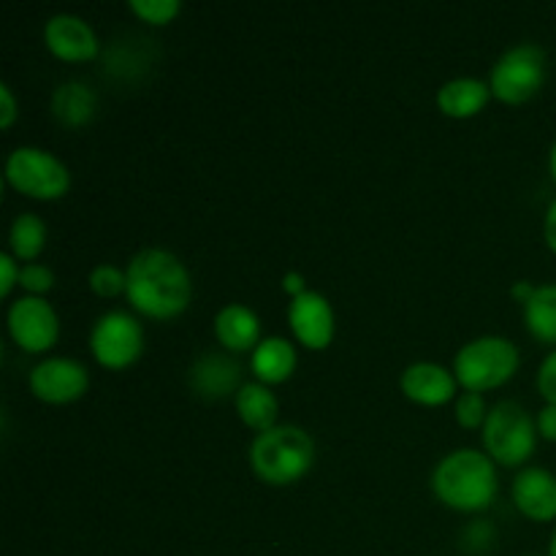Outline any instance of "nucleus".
I'll use <instances>...</instances> for the list:
<instances>
[{"label": "nucleus", "instance_id": "nucleus-6", "mask_svg": "<svg viewBox=\"0 0 556 556\" xmlns=\"http://www.w3.org/2000/svg\"><path fill=\"white\" fill-rule=\"evenodd\" d=\"M5 179L33 199H60L68 190V166L41 147H16L5 157Z\"/></svg>", "mask_w": 556, "mask_h": 556}, {"label": "nucleus", "instance_id": "nucleus-11", "mask_svg": "<svg viewBox=\"0 0 556 556\" xmlns=\"http://www.w3.org/2000/svg\"><path fill=\"white\" fill-rule=\"evenodd\" d=\"M288 320L299 340L313 351H320L334 337V309H331L329 299L318 291H304L291 299L288 307Z\"/></svg>", "mask_w": 556, "mask_h": 556}, {"label": "nucleus", "instance_id": "nucleus-3", "mask_svg": "<svg viewBox=\"0 0 556 556\" xmlns=\"http://www.w3.org/2000/svg\"><path fill=\"white\" fill-rule=\"evenodd\" d=\"M313 438L293 424H277L266 432H258L250 445V465L255 476L275 486L299 481L313 467Z\"/></svg>", "mask_w": 556, "mask_h": 556}, {"label": "nucleus", "instance_id": "nucleus-32", "mask_svg": "<svg viewBox=\"0 0 556 556\" xmlns=\"http://www.w3.org/2000/svg\"><path fill=\"white\" fill-rule=\"evenodd\" d=\"M543 233H546V244L556 253V199L548 204L546 220H543Z\"/></svg>", "mask_w": 556, "mask_h": 556}, {"label": "nucleus", "instance_id": "nucleus-24", "mask_svg": "<svg viewBox=\"0 0 556 556\" xmlns=\"http://www.w3.org/2000/svg\"><path fill=\"white\" fill-rule=\"evenodd\" d=\"M486 416L489 410L481 391H462V394L456 396V421H459L462 427H478V424L486 421Z\"/></svg>", "mask_w": 556, "mask_h": 556}, {"label": "nucleus", "instance_id": "nucleus-36", "mask_svg": "<svg viewBox=\"0 0 556 556\" xmlns=\"http://www.w3.org/2000/svg\"><path fill=\"white\" fill-rule=\"evenodd\" d=\"M548 556H556V530L552 535V543H548Z\"/></svg>", "mask_w": 556, "mask_h": 556}, {"label": "nucleus", "instance_id": "nucleus-33", "mask_svg": "<svg viewBox=\"0 0 556 556\" xmlns=\"http://www.w3.org/2000/svg\"><path fill=\"white\" fill-rule=\"evenodd\" d=\"M282 288H286L288 293H293V296L307 291V288H304V277L299 275V271H288V275L282 277Z\"/></svg>", "mask_w": 556, "mask_h": 556}, {"label": "nucleus", "instance_id": "nucleus-8", "mask_svg": "<svg viewBox=\"0 0 556 556\" xmlns=\"http://www.w3.org/2000/svg\"><path fill=\"white\" fill-rule=\"evenodd\" d=\"M92 356L109 369H123L141 356L144 331L141 324L125 309H109L96 320L90 331Z\"/></svg>", "mask_w": 556, "mask_h": 556}, {"label": "nucleus", "instance_id": "nucleus-28", "mask_svg": "<svg viewBox=\"0 0 556 556\" xmlns=\"http://www.w3.org/2000/svg\"><path fill=\"white\" fill-rule=\"evenodd\" d=\"M0 271H3V277H0V293H3V296H9L11 288L20 282V269H16L14 255L0 253Z\"/></svg>", "mask_w": 556, "mask_h": 556}, {"label": "nucleus", "instance_id": "nucleus-18", "mask_svg": "<svg viewBox=\"0 0 556 556\" xmlns=\"http://www.w3.org/2000/svg\"><path fill=\"white\" fill-rule=\"evenodd\" d=\"M98 109V96L92 87H87L85 81H63V85L54 87L52 92V112L68 128H79V125L90 123L92 114Z\"/></svg>", "mask_w": 556, "mask_h": 556}, {"label": "nucleus", "instance_id": "nucleus-7", "mask_svg": "<svg viewBox=\"0 0 556 556\" xmlns=\"http://www.w3.org/2000/svg\"><path fill=\"white\" fill-rule=\"evenodd\" d=\"M543 81H546V52L538 43H516L500 54L489 87L500 101L521 103L535 96Z\"/></svg>", "mask_w": 556, "mask_h": 556}, {"label": "nucleus", "instance_id": "nucleus-12", "mask_svg": "<svg viewBox=\"0 0 556 556\" xmlns=\"http://www.w3.org/2000/svg\"><path fill=\"white\" fill-rule=\"evenodd\" d=\"M242 380V367H239L237 358L226 356V353H201L193 362V367L188 369V383L204 400H220L228 396L231 391H239Z\"/></svg>", "mask_w": 556, "mask_h": 556}, {"label": "nucleus", "instance_id": "nucleus-25", "mask_svg": "<svg viewBox=\"0 0 556 556\" xmlns=\"http://www.w3.org/2000/svg\"><path fill=\"white\" fill-rule=\"evenodd\" d=\"M125 286H128V277L117 266L98 264L90 271V288L96 293H101V296H117L119 291H125Z\"/></svg>", "mask_w": 556, "mask_h": 556}, {"label": "nucleus", "instance_id": "nucleus-20", "mask_svg": "<svg viewBox=\"0 0 556 556\" xmlns=\"http://www.w3.org/2000/svg\"><path fill=\"white\" fill-rule=\"evenodd\" d=\"M492 87L472 76H462V79L445 81L438 90V106L443 109L448 117H470V114L481 112L486 106Z\"/></svg>", "mask_w": 556, "mask_h": 556}, {"label": "nucleus", "instance_id": "nucleus-14", "mask_svg": "<svg viewBox=\"0 0 556 556\" xmlns=\"http://www.w3.org/2000/svg\"><path fill=\"white\" fill-rule=\"evenodd\" d=\"M514 503L535 521L556 519V476L546 467H525L514 478Z\"/></svg>", "mask_w": 556, "mask_h": 556}, {"label": "nucleus", "instance_id": "nucleus-34", "mask_svg": "<svg viewBox=\"0 0 556 556\" xmlns=\"http://www.w3.org/2000/svg\"><path fill=\"white\" fill-rule=\"evenodd\" d=\"M532 291H535V286H532V282H527V280H521V282H516L514 291H510V293H514L516 299H521V304H525L527 299L532 296Z\"/></svg>", "mask_w": 556, "mask_h": 556}, {"label": "nucleus", "instance_id": "nucleus-13", "mask_svg": "<svg viewBox=\"0 0 556 556\" xmlns=\"http://www.w3.org/2000/svg\"><path fill=\"white\" fill-rule=\"evenodd\" d=\"M43 41L63 60H92L101 49L96 30L76 14H54L43 25Z\"/></svg>", "mask_w": 556, "mask_h": 556}, {"label": "nucleus", "instance_id": "nucleus-19", "mask_svg": "<svg viewBox=\"0 0 556 556\" xmlns=\"http://www.w3.org/2000/svg\"><path fill=\"white\" fill-rule=\"evenodd\" d=\"M237 413L255 432H266V429L277 427L280 402H277L275 391L269 386L261 383V380H250L237 391Z\"/></svg>", "mask_w": 556, "mask_h": 556}, {"label": "nucleus", "instance_id": "nucleus-21", "mask_svg": "<svg viewBox=\"0 0 556 556\" xmlns=\"http://www.w3.org/2000/svg\"><path fill=\"white\" fill-rule=\"evenodd\" d=\"M525 324L541 342H556V282L535 286L525 302Z\"/></svg>", "mask_w": 556, "mask_h": 556}, {"label": "nucleus", "instance_id": "nucleus-23", "mask_svg": "<svg viewBox=\"0 0 556 556\" xmlns=\"http://www.w3.org/2000/svg\"><path fill=\"white\" fill-rule=\"evenodd\" d=\"M130 9L141 16L144 22H152V25H166L174 16L179 14L182 3L179 0H130Z\"/></svg>", "mask_w": 556, "mask_h": 556}, {"label": "nucleus", "instance_id": "nucleus-30", "mask_svg": "<svg viewBox=\"0 0 556 556\" xmlns=\"http://www.w3.org/2000/svg\"><path fill=\"white\" fill-rule=\"evenodd\" d=\"M0 101H3V109H0V125H3V128H9L16 117V101H14V96H11V87L5 85V81L0 85Z\"/></svg>", "mask_w": 556, "mask_h": 556}, {"label": "nucleus", "instance_id": "nucleus-26", "mask_svg": "<svg viewBox=\"0 0 556 556\" xmlns=\"http://www.w3.org/2000/svg\"><path fill=\"white\" fill-rule=\"evenodd\" d=\"M20 286L27 288L33 296H38V293L49 291L54 286L52 269H47L43 264H25L20 269Z\"/></svg>", "mask_w": 556, "mask_h": 556}, {"label": "nucleus", "instance_id": "nucleus-27", "mask_svg": "<svg viewBox=\"0 0 556 556\" xmlns=\"http://www.w3.org/2000/svg\"><path fill=\"white\" fill-rule=\"evenodd\" d=\"M538 391H541L548 405H556V348L538 367Z\"/></svg>", "mask_w": 556, "mask_h": 556}, {"label": "nucleus", "instance_id": "nucleus-16", "mask_svg": "<svg viewBox=\"0 0 556 556\" xmlns=\"http://www.w3.org/2000/svg\"><path fill=\"white\" fill-rule=\"evenodd\" d=\"M215 334L228 351H248L261 342V318L244 304H226L215 315Z\"/></svg>", "mask_w": 556, "mask_h": 556}, {"label": "nucleus", "instance_id": "nucleus-22", "mask_svg": "<svg viewBox=\"0 0 556 556\" xmlns=\"http://www.w3.org/2000/svg\"><path fill=\"white\" fill-rule=\"evenodd\" d=\"M11 250H14L16 258L22 261H33L47 244V226L38 215L33 212H22V215L14 217L11 223Z\"/></svg>", "mask_w": 556, "mask_h": 556}, {"label": "nucleus", "instance_id": "nucleus-4", "mask_svg": "<svg viewBox=\"0 0 556 556\" xmlns=\"http://www.w3.org/2000/svg\"><path fill=\"white\" fill-rule=\"evenodd\" d=\"M519 367V348L497 334L470 340L454 356V375L467 391H486L505 383Z\"/></svg>", "mask_w": 556, "mask_h": 556}, {"label": "nucleus", "instance_id": "nucleus-2", "mask_svg": "<svg viewBox=\"0 0 556 556\" xmlns=\"http://www.w3.org/2000/svg\"><path fill=\"white\" fill-rule=\"evenodd\" d=\"M432 489L445 505L459 510H481L497 494L494 459L476 448H456L438 462Z\"/></svg>", "mask_w": 556, "mask_h": 556}, {"label": "nucleus", "instance_id": "nucleus-1", "mask_svg": "<svg viewBox=\"0 0 556 556\" xmlns=\"http://www.w3.org/2000/svg\"><path fill=\"white\" fill-rule=\"evenodd\" d=\"M125 296L139 313L150 318H174L182 313L193 296L190 275L182 261L161 248H147L130 258Z\"/></svg>", "mask_w": 556, "mask_h": 556}, {"label": "nucleus", "instance_id": "nucleus-35", "mask_svg": "<svg viewBox=\"0 0 556 556\" xmlns=\"http://www.w3.org/2000/svg\"><path fill=\"white\" fill-rule=\"evenodd\" d=\"M548 168H552V177H554V182H556V141H554V147H552V155H548Z\"/></svg>", "mask_w": 556, "mask_h": 556}, {"label": "nucleus", "instance_id": "nucleus-15", "mask_svg": "<svg viewBox=\"0 0 556 556\" xmlns=\"http://www.w3.org/2000/svg\"><path fill=\"white\" fill-rule=\"evenodd\" d=\"M402 391L421 405H443L456 394V375L443 364L416 362L402 372Z\"/></svg>", "mask_w": 556, "mask_h": 556}, {"label": "nucleus", "instance_id": "nucleus-9", "mask_svg": "<svg viewBox=\"0 0 556 556\" xmlns=\"http://www.w3.org/2000/svg\"><path fill=\"white\" fill-rule=\"evenodd\" d=\"M9 331L16 345L30 353H41L58 342V313L43 296H22L9 307Z\"/></svg>", "mask_w": 556, "mask_h": 556}, {"label": "nucleus", "instance_id": "nucleus-10", "mask_svg": "<svg viewBox=\"0 0 556 556\" xmlns=\"http://www.w3.org/2000/svg\"><path fill=\"white\" fill-rule=\"evenodd\" d=\"M87 386H90V375H87L85 364L76 358L52 356L30 369L33 394L43 402H54V405L79 400Z\"/></svg>", "mask_w": 556, "mask_h": 556}, {"label": "nucleus", "instance_id": "nucleus-5", "mask_svg": "<svg viewBox=\"0 0 556 556\" xmlns=\"http://www.w3.org/2000/svg\"><path fill=\"white\" fill-rule=\"evenodd\" d=\"M483 443L500 465H521L532 456L538 443V424L514 400H503L489 410L483 421Z\"/></svg>", "mask_w": 556, "mask_h": 556}, {"label": "nucleus", "instance_id": "nucleus-31", "mask_svg": "<svg viewBox=\"0 0 556 556\" xmlns=\"http://www.w3.org/2000/svg\"><path fill=\"white\" fill-rule=\"evenodd\" d=\"M492 541V527L486 521H476L465 530V543H478V548H483V543Z\"/></svg>", "mask_w": 556, "mask_h": 556}, {"label": "nucleus", "instance_id": "nucleus-29", "mask_svg": "<svg viewBox=\"0 0 556 556\" xmlns=\"http://www.w3.org/2000/svg\"><path fill=\"white\" fill-rule=\"evenodd\" d=\"M538 434L546 440H556V405H546L538 413Z\"/></svg>", "mask_w": 556, "mask_h": 556}, {"label": "nucleus", "instance_id": "nucleus-17", "mask_svg": "<svg viewBox=\"0 0 556 556\" xmlns=\"http://www.w3.org/2000/svg\"><path fill=\"white\" fill-rule=\"evenodd\" d=\"M250 367L258 375L261 383H280L296 367V348L286 337H264L253 348Z\"/></svg>", "mask_w": 556, "mask_h": 556}]
</instances>
